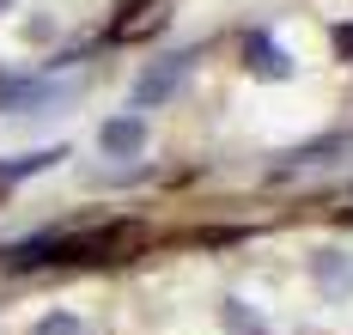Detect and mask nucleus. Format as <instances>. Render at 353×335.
I'll return each mask as SVG.
<instances>
[{"instance_id":"obj_5","label":"nucleus","mask_w":353,"mask_h":335,"mask_svg":"<svg viewBox=\"0 0 353 335\" xmlns=\"http://www.w3.org/2000/svg\"><path fill=\"white\" fill-rule=\"evenodd\" d=\"M311 281L323 287V298H347L353 293V262L341 250H317L311 256Z\"/></svg>"},{"instance_id":"obj_1","label":"nucleus","mask_w":353,"mask_h":335,"mask_svg":"<svg viewBox=\"0 0 353 335\" xmlns=\"http://www.w3.org/2000/svg\"><path fill=\"white\" fill-rule=\"evenodd\" d=\"M189 68H195V49H183V55H165V61H152V68L134 79V104H141V110H152V104L176 98V85L189 79Z\"/></svg>"},{"instance_id":"obj_7","label":"nucleus","mask_w":353,"mask_h":335,"mask_svg":"<svg viewBox=\"0 0 353 335\" xmlns=\"http://www.w3.org/2000/svg\"><path fill=\"white\" fill-rule=\"evenodd\" d=\"M335 152H353V134H329V141H311V147H292L286 165H329Z\"/></svg>"},{"instance_id":"obj_3","label":"nucleus","mask_w":353,"mask_h":335,"mask_svg":"<svg viewBox=\"0 0 353 335\" xmlns=\"http://www.w3.org/2000/svg\"><path fill=\"white\" fill-rule=\"evenodd\" d=\"M244 68L256 79H292V74H299V61H292L268 31H250V37H244Z\"/></svg>"},{"instance_id":"obj_9","label":"nucleus","mask_w":353,"mask_h":335,"mask_svg":"<svg viewBox=\"0 0 353 335\" xmlns=\"http://www.w3.org/2000/svg\"><path fill=\"white\" fill-rule=\"evenodd\" d=\"M0 98H6V74H0Z\"/></svg>"},{"instance_id":"obj_10","label":"nucleus","mask_w":353,"mask_h":335,"mask_svg":"<svg viewBox=\"0 0 353 335\" xmlns=\"http://www.w3.org/2000/svg\"><path fill=\"white\" fill-rule=\"evenodd\" d=\"M6 6H12V0H0V12H6Z\"/></svg>"},{"instance_id":"obj_8","label":"nucleus","mask_w":353,"mask_h":335,"mask_svg":"<svg viewBox=\"0 0 353 335\" xmlns=\"http://www.w3.org/2000/svg\"><path fill=\"white\" fill-rule=\"evenodd\" d=\"M31 335H92V329H85L73 311H49V317H37V329H31Z\"/></svg>"},{"instance_id":"obj_2","label":"nucleus","mask_w":353,"mask_h":335,"mask_svg":"<svg viewBox=\"0 0 353 335\" xmlns=\"http://www.w3.org/2000/svg\"><path fill=\"white\" fill-rule=\"evenodd\" d=\"M165 19H171V6H165V0H122V6H116V19H110V43L159 37V31H165Z\"/></svg>"},{"instance_id":"obj_4","label":"nucleus","mask_w":353,"mask_h":335,"mask_svg":"<svg viewBox=\"0 0 353 335\" xmlns=\"http://www.w3.org/2000/svg\"><path fill=\"white\" fill-rule=\"evenodd\" d=\"M98 147H104L110 159H134V152L146 147V122L141 116H110L104 128H98Z\"/></svg>"},{"instance_id":"obj_6","label":"nucleus","mask_w":353,"mask_h":335,"mask_svg":"<svg viewBox=\"0 0 353 335\" xmlns=\"http://www.w3.org/2000/svg\"><path fill=\"white\" fill-rule=\"evenodd\" d=\"M68 147H43V152H19V159H0V183H19V177H37L49 165H61Z\"/></svg>"}]
</instances>
